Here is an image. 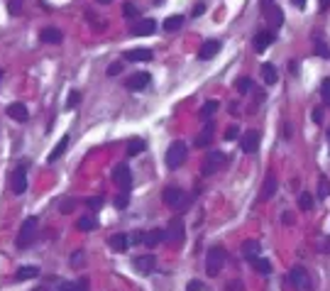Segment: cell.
Listing matches in <instances>:
<instances>
[{
	"label": "cell",
	"mask_w": 330,
	"mask_h": 291,
	"mask_svg": "<svg viewBox=\"0 0 330 291\" xmlns=\"http://www.w3.org/2000/svg\"><path fill=\"white\" fill-rule=\"evenodd\" d=\"M225 259H228L225 247L223 245H213L208 250V254H206V274L208 276H218L220 269H223V264H225Z\"/></svg>",
	"instance_id": "cell-1"
},
{
	"label": "cell",
	"mask_w": 330,
	"mask_h": 291,
	"mask_svg": "<svg viewBox=\"0 0 330 291\" xmlns=\"http://www.w3.org/2000/svg\"><path fill=\"white\" fill-rule=\"evenodd\" d=\"M186 157H189L186 142L176 139V142H172L169 147H167V157H164V162H167V167H169V169H179V167L186 162Z\"/></svg>",
	"instance_id": "cell-2"
},
{
	"label": "cell",
	"mask_w": 330,
	"mask_h": 291,
	"mask_svg": "<svg viewBox=\"0 0 330 291\" xmlns=\"http://www.w3.org/2000/svg\"><path fill=\"white\" fill-rule=\"evenodd\" d=\"M220 167H225V155L220 150H208L203 162H201V174L203 176H213Z\"/></svg>",
	"instance_id": "cell-3"
},
{
	"label": "cell",
	"mask_w": 330,
	"mask_h": 291,
	"mask_svg": "<svg viewBox=\"0 0 330 291\" xmlns=\"http://www.w3.org/2000/svg\"><path fill=\"white\" fill-rule=\"evenodd\" d=\"M37 225H39V220H37L35 215H32V218H27V220L22 223V228H20V233H18V240H15V245H18L20 250H27V247L35 242Z\"/></svg>",
	"instance_id": "cell-4"
},
{
	"label": "cell",
	"mask_w": 330,
	"mask_h": 291,
	"mask_svg": "<svg viewBox=\"0 0 330 291\" xmlns=\"http://www.w3.org/2000/svg\"><path fill=\"white\" fill-rule=\"evenodd\" d=\"M184 237H186L184 220H181V218H174V220L167 225V230H164V240L172 242V245H181V242H184Z\"/></svg>",
	"instance_id": "cell-5"
},
{
	"label": "cell",
	"mask_w": 330,
	"mask_h": 291,
	"mask_svg": "<svg viewBox=\"0 0 330 291\" xmlns=\"http://www.w3.org/2000/svg\"><path fill=\"white\" fill-rule=\"evenodd\" d=\"M161 201L167 203V206H172V208H184L186 194H184V189H179V186H167V189L161 191Z\"/></svg>",
	"instance_id": "cell-6"
},
{
	"label": "cell",
	"mask_w": 330,
	"mask_h": 291,
	"mask_svg": "<svg viewBox=\"0 0 330 291\" xmlns=\"http://www.w3.org/2000/svg\"><path fill=\"white\" fill-rule=\"evenodd\" d=\"M113 181L120 186V191L130 194V184H132V172L127 164H115L113 167Z\"/></svg>",
	"instance_id": "cell-7"
},
{
	"label": "cell",
	"mask_w": 330,
	"mask_h": 291,
	"mask_svg": "<svg viewBox=\"0 0 330 291\" xmlns=\"http://www.w3.org/2000/svg\"><path fill=\"white\" fill-rule=\"evenodd\" d=\"M10 189H13V194H25L27 191V167L25 164H20L13 174H10Z\"/></svg>",
	"instance_id": "cell-8"
},
{
	"label": "cell",
	"mask_w": 330,
	"mask_h": 291,
	"mask_svg": "<svg viewBox=\"0 0 330 291\" xmlns=\"http://www.w3.org/2000/svg\"><path fill=\"white\" fill-rule=\"evenodd\" d=\"M149 83H152V76H149L147 71H137V74L127 76L125 88H127V91H132V93H137V91H144Z\"/></svg>",
	"instance_id": "cell-9"
},
{
	"label": "cell",
	"mask_w": 330,
	"mask_h": 291,
	"mask_svg": "<svg viewBox=\"0 0 330 291\" xmlns=\"http://www.w3.org/2000/svg\"><path fill=\"white\" fill-rule=\"evenodd\" d=\"M257 147H259V132H257V130H247V132L240 137V150H242L245 155H254Z\"/></svg>",
	"instance_id": "cell-10"
},
{
	"label": "cell",
	"mask_w": 330,
	"mask_h": 291,
	"mask_svg": "<svg viewBox=\"0 0 330 291\" xmlns=\"http://www.w3.org/2000/svg\"><path fill=\"white\" fill-rule=\"evenodd\" d=\"M132 264H135V269H137L139 274L147 276V274H152V272L156 269V257H154V254H139V257H135Z\"/></svg>",
	"instance_id": "cell-11"
},
{
	"label": "cell",
	"mask_w": 330,
	"mask_h": 291,
	"mask_svg": "<svg viewBox=\"0 0 330 291\" xmlns=\"http://www.w3.org/2000/svg\"><path fill=\"white\" fill-rule=\"evenodd\" d=\"M154 30H156V22H154L152 18H147V20H137V22L132 25V35H135V37L154 35Z\"/></svg>",
	"instance_id": "cell-12"
},
{
	"label": "cell",
	"mask_w": 330,
	"mask_h": 291,
	"mask_svg": "<svg viewBox=\"0 0 330 291\" xmlns=\"http://www.w3.org/2000/svg\"><path fill=\"white\" fill-rule=\"evenodd\" d=\"M274 39H276V35L272 32V30H262V32H257L254 35V39H252V44H254V52H264L269 44H274Z\"/></svg>",
	"instance_id": "cell-13"
},
{
	"label": "cell",
	"mask_w": 330,
	"mask_h": 291,
	"mask_svg": "<svg viewBox=\"0 0 330 291\" xmlns=\"http://www.w3.org/2000/svg\"><path fill=\"white\" fill-rule=\"evenodd\" d=\"M262 13H264V18H267V22H269L272 30H276V27L284 25V10H281V8L272 5V8H267V10H262Z\"/></svg>",
	"instance_id": "cell-14"
},
{
	"label": "cell",
	"mask_w": 330,
	"mask_h": 291,
	"mask_svg": "<svg viewBox=\"0 0 330 291\" xmlns=\"http://www.w3.org/2000/svg\"><path fill=\"white\" fill-rule=\"evenodd\" d=\"M5 113H8V117H13V120H18V122H25V120L30 117V110L25 108V103H10V105L5 108Z\"/></svg>",
	"instance_id": "cell-15"
},
{
	"label": "cell",
	"mask_w": 330,
	"mask_h": 291,
	"mask_svg": "<svg viewBox=\"0 0 330 291\" xmlns=\"http://www.w3.org/2000/svg\"><path fill=\"white\" fill-rule=\"evenodd\" d=\"M289 276H291V284H293L296 289H308V284H311V279H308V272H306L303 267H293Z\"/></svg>",
	"instance_id": "cell-16"
},
{
	"label": "cell",
	"mask_w": 330,
	"mask_h": 291,
	"mask_svg": "<svg viewBox=\"0 0 330 291\" xmlns=\"http://www.w3.org/2000/svg\"><path fill=\"white\" fill-rule=\"evenodd\" d=\"M108 245H110V250H113V252H127V247H130V237H127V233H115V235L108 240Z\"/></svg>",
	"instance_id": "cell-17"
},
{
	"label": "cell",
	"mask_w": 330,
	"mask_h": 291,
	"mask_svg": "<svg viewBox=\"0 0 330 291\" xmlns=\"http://www.w3.org/2000/svg\"><path fill=\"white\" fill-rule=\"evenodd\" d=\"M39 39H42L44 44H59V42L64 39V35H61L59 27H44V30L39 32Z\"/></svg>",
	"instance_id": "cell-18"
},
{
	"label": "cell",
	"mask_w": 330,
	"mask_h": 291,
	"mask_svg": "<svg viewBox=\"0 0 330 291\" xmlns=\"http://www.w3.org/2000/svg\"><path fill=\"white\" fill-rule=\"evenodd\" d=\"M218 52H220V42H218V39H211V42H206V44L201 47L198 59H201V61H211Z\"/></svg>",
	"instance_id": "cell-19"
},
{
	"label": "cell",
	"mask_w": 330,
	"mask_h": 291,
	"mask_svg": "<svg viewBox=\"0 0 330 291\" xmlns=\"http://www.w3.org/2000/svg\"><path fill=\"white\" fill-rule=\"evenodd\" d=\"M164 242V230H159V228H154V230H149V233H144V247H149V250H154V247H159Z\"/></svg>",
	"instance_id": "cell-20"
},
{
	"label": "cell",
	"mask_w": 330,
	"mask_h": 291,
	"mask_svg": "<svg viewBox=\"0 0 330 291\" xmlns=\"http://www.w3.org/2000/svg\"><path fill=\"white\" fill-rule=\"evenodd\" d=\"M213 132H215V125L213 122H208L206 127H203V132L196 137V147H211V142H213Z\"/></svg>",
	"instance_id": "cell-21"
},
{
	"label": "cell",
	"mask_w": 330,
	"mask_h": 291,
	"mask_svg": "<svg viewBox=\"0 0 330 291\" xmlns=\"http://www.w3.org/2000/svg\"><path fill=\"white\" fill-rule=\"evenodd\" d=\"M69 142H71V137H69V135H64V137H61V139L57 142V147H54V150L49 152L47 162H57V159H59V157L64 155V152H66V147H69Z\"/></svg>",
	"instance_id": "cell-22"
},
{
	"label": "cell",
	"mask_w": 330,
	"mask_h": 291,
	"mask_svg": "<svg viewBox=\"0 0 330 291\" xmlns=\"http://www.w3.org/2000/svg\"><path fill=\"white\" fill-rule=\"evenodd\" d=\"M259 71H262V78H264L267 86H274V83L279 81V74H276V66H274V64H262Z\"/></svg>",
	"instance_id": "cell-23"
},
{
	"label": "cell",
	"mask_w": 330,
	"mask_h": 291,
	"mask_svg": "<svg viewBox=\"0 0 330 291\" xmlns=\"http://www.w3.org/2000/svg\"><path fill=\"white\" fill-rule=\"evenodd\" d=\"M276 194V176H274V172H269L267 174V181H264V189H262V201H269L272 196Z\"/></svg>",
	"instance_id": "cell-24"
},
{
	"label": "cell",
	"mask_w": 330,
	"mask_h": 291,
	"mask_svg": "<svg viewBox=\"0 0 330 291\" xmlns=\"http://www.w3.org/2000/svg\"><path fill=\"white\" fill-rule=\"evenodd\" d=\"M127 157H137V155H142L144 150H147V142L144 139H139V137H132L130 142H127Z\"/></svg>",
	"instance_id": "cell-25"
},
{
	"label": "cell",
	"mask_w": 330,
	"mask_h": 291,
	"mask_svg": "<svg viewBox=\"0 0 330 291\" xmlns=\"http://www.w3.org/2000/svg\"><path fill=\"white\" fill-rule=\"evenodd\" d=\"M259 252H262V245H259L257 240H245V242H242V254H245L247 259L259 257Z\"/></svg>",
	"instance_id": "cell-26"
},
{
	"label": "cell",
	"mask_w": 330,
	"mask_h": 291,
	"mask_svg": "<svg viewBox=\"0 0 330 291\" xmlns=\"http://www.w3.org/2000/svg\"><path fill=\"white\" fill-rule=\"evenodd\" d=\"M152 59V49H144V47H139V49H132V52H127V61H149Z\"/></svg>",
	"instance_id": "cell-27"
},
{
	"label": "cell",
	"mask_w": 330,
	"mask_h": 291,
	"mask_svg": "<svg viewBox=\"0 0 330 291\" xmlns=\"http://www.w3.org/2000/svg\"><path fill=\"white\" fill-rule=\"evenodd\" d=\"M181 27H184V15H172V18L164 20V30L167 32H176Z\"/></svg>",
	"instance_id": "cell-28"
},
{
	"label": "cell",
	"mask_w": 330,
	"mask_h": 291,
	"mask_svg": "<svg viewBox=\"0 0 330 291\" xmlns=\"http://www.w3.org/2000/svg\"><path fill=\"white\" fill-rule=\"evenodd\" d=\"M37 274H39V267H20L18 274H15V279L18 281H25V279H35Z\"/></svg>",
	"instance_id": "cell-29"
},
{
	"label": "cell",
	"mask_w": 330,
	"mask_h": 291,
	"mask_svg": "<svg viewBox=\"0 0 330 291\" xmlns=\"http://www.w3.org/2000/svg\"><path fill=\"white\" fill-rule=\"evenodd\" d=\"M313 47H315V54H318V57H323V59H330V47H328V44H325V42H323L318 35L313 37Z\"/></svg>",
	"instance_id": "cell-30"
},
{
	"label": "cell",
	"mask_w": 330,
	"mask_h": 291,
	"mask_svg": "<svg viewBox=\"0 0 330 291\" xmlns=\"http://www.w3.org/2000/svg\"><path fill=\"white\" fill-rule=\"evenodd\" d=\"M86 284H88L86 279H81V281H66V284L59 286V291H88Z\"/></svg>",
	"instance_id": "cell-31"
},
{
	"label": "cell",
	"mask_w": 330,
	"mask_h": 291,
	"mask_svg": "<svg viewBox=\"0 0 330 291\" xmlns=\"http://www.w3.org/2000/svg\"><path fill=\"white\" fill-rule=\"evenodd\" d=\"M235 88H237V93L247 96V93L252 91V78H250V76H240V78L235 81Z\"/></svg>",
	"instance_id": "cell-32"
},
{
	"label": "cell",
	"mask_w": 330,
	"mask_h": 291,
	"mask_svg": "<svg viewBox=\"0 0 330 291\" xmlns=\"http://www.w3.org/2000/svg\"><path fill=\"white\" fill-rule=\"evenodd\" d=\"M76 225H78L81 233H88V230H96V228H98V220H96L93 215H86V218H81Z\"/></svg>",
	"instance_id": "cell-33"
},
{
	"label": "cell",
	"mask_w": 330,
	"mask_h": 291,
	"mask_svg": "<svg viewBox=\"0 0 330 291\" xmlns=\"http://www.w3.org/2000/svg\"><path fill=\"white\" fill-rule=\"evenodd\" d=\"M252 267L259 272V274H272V264H269V259H262V257H254L252 259Z\"/></svg>",
	"instance_id": "cell-34"
},
{
	"label": "cell",
	"mask_w": 330,
	"mask_h": 291,
	"mask_svg": "<svg viewBox=\"0 0 330 291\" xmlns=\"http://www.w3.org/2000/svg\"><path fill=\"white\" fill-rule=\"evenodd\" d=\"M113 203H115V208H117V211H125V208L130 206V194L120 191V194L115 196V201H113Z\"/></svg>",
	"instance_id": "cell-35"
},
{
	"label": "cell",
	"mask_w": 330,
	"mask_h": 291,
	"mask_svg": "<svg viewBox=\"0 0 330 291\" xmlns=\"http://www.w3.org/2000/svg\"><path fill=\"white\" fill-rule=\"evenodd\" d=\"M320 98H323V105H330V78H323V83H320Z\"/></svg>",
	"instance_id": "cell-36"
},
{
	"label": "cell",
	"mask_w": 330,
	"mask_h": 291,
	"mask_svg": "<svg viewBox=\"0 0 330 291\" xmlns=\"http://www.w3.org/2000/svg\"><path fill=\"white\" fill-rule=\"evenodd\" d=\"M122 15H125V20H137L139 10H137L132 3H125V5H122Z\"/></svg>",
	"instance_id": "cell-37"
},
{
	"label": "cell",
	"mask_w": 330,
	"mask_h": 291,
	"mask_svg": "<svg viewBox=\"0 0 330 291\" xmlns=\"http://www.w3.org/2000/svg\"><path fill=\"white\" fill-rule=\"evenodd\" d=\"M215 110H218V100H208V103H206V105L201 108V117L206 120V117H211V115H213Z\"/></svg>",
	"instance_id": "cell-38"
},
{
	"label": "cell",
	"mask_w": 330,
	"mask_h": 291,
	"mask_svg": "<svg viewBox=\"0 0 330 291\" xmlns=\"http://www.w3.org/2000/svg\"><path fill=\"white\" fill-rule=\"evenodd\" d=\"M318 196L320 198H328L330 196V181L325 176H320V181H318Z\"/></svg>",
	"instance_id": "cell-39"
},
{
	"label": "cell",
	"mask_w": 330,
	"mask_h": 291,
	"mask_svg": "<svg viewBox=\"0 0 330 291\" xmlns=\"http://www.w3.org/2000/svg\"><path fill=\"white\" fill-rule=\"evenodd\" d=\"M22 5H25V0H8V13L10 15H20Z\"/></svg>",
	"instance_id": "cell-40"
},
{
	"label": "cell",
	"mask_w": 330,
	"mask_h": 291,
	"mask_svg": "<svg viewBox=\"0 0 330 291\" xmlns=\"http://www.w3.org/2000/svg\"><path fill=\"white\" fill-rule=\"evenodd\" d=\"M298 206H301V208H303V211H311V208H313V196H311V194H306V191H303V194H301V196H298Z\"/></svg>",
	"instance_id": "cell-41"
},
{
	"label": "cell",
	"mask_w": 330,
	"mask_h": 291,
	"mask_svg": "<svg viewBox=\"0 0 330 291\" xmlns=\"http://www.w3.org/2000/svg\"><path fill=\"white\" fill-rule=\"evenodd\" d=\"M105 203V198L103 196H91V198H86V206L91 208V211H100V206Z\"/></svg>",
	"instance_id": "cell-42"
},
{
	"label": "cell",
	"mask_w": 330,
	"mask_h": 291,
	"mask_svg": "<svg viewBox=\"0 0 330 291\" xmlns=\"http://www.w3.org/2000/svg\"><path fill=\"white\" fill-rule=\"evenodd\" d=\"M81 103V93L78 91H71V96L66 98V108H76Z\"/></svg>",
	"instance_id": "cell-43"
},
{
	"label": "cell",
	"mask_w": 330,
	"mask_h": 291,
	"mask_svg": "<svg viewBox=\"0 0 330 291\" xmlns=\"http://www.w3.org/2000/svg\"><path fill=\"white\" fill-rule=\"evenodd\" d=\"M127 237H130V247H132V245H142V242H144V233H139V230L130 233Z\"/></svg>",
	"instance_id": "cell-44"
},
{
	"label": "cell",
	"mask_w": 330,
	"mask_h": 291,
	"mask_svg": "<svg viewBox=\"0 0 330 291\" xmlns=\"http://www.w3.org/2000/svg\"><path fill=\"white\" fill-rule=\"evenodd\" d=\"M74 208H76V201H74V198H64V201H61V208H59V211H61V213H71Z\"/></svg>",
	"instance_id": "cell-45"
},
{
	"label": "cell",
	"mask_w": 330,
	"mask_h": 291,
	"mask_svg": "<svg viewBox=\"0 0 330 291\" xmlns=\"http://www.w3.org/2000/svg\"><path fill=\"white\" fill-rule=\"evenodd\" d=\"M311 117H313V122H315V125H323V108H315Z\"/></svg>",
	"instance_id": "cell-46"
},
{
	"label": "cell",
	"mask_w": 330,
	"mask_h": 291,
	"mask_svg": "<svg viewBox=\"0 0 330 291\" xmlns=\"http://www.w3.org/2000/svg\"><path fill=\"white\" fill-rule=\"evenodd\" d=\"M237 135H240V130L233 125V127H228V132H225V139H237Z\"/></svg>",
	"instance_id": "cell-47"
},
{
	"label": "cell",
	"mask_w": 330,
	"mask_h": 291,
	"mask_svg": "<svg viewBox=\"0 0 330 291\" xmlns=\"http://www.w3.org/2000/svg\"><path fill=\"white\" fill-rule=\"evenodd\" d=\"M120 69H122V66H120L117 61H115V64H110V66H108V76H117V74H120Z\"/></svg>",
	"instance_id": "cell-48"
},
{
	"label": "cell",
	"mask_w": 330,
	"mask_h": 291,
	"mask_svg": "<svg viewBox=\"0 0 330 291\" xmlns=\"http://www.w3.org/2000/svg\"><path fill=\"white\" fill-rule=\"evenodd\" d=\"M189 291H203V284H201L198 279H194V281L189 284Z\"/></svg>",
	"instance_id": "cell-49"
},
{
	"label": "cell",
	"mask_w": 330,
	"mask_h": 291,
	"mask_svg": "<svg viewBox=\"0 0 330 291\" xmlns=\"http://www.w3.org/2000/svg\"><path fill=\"white\" fill-rule=\"evenodd\" d=\"M203 10H206V5H203V3H196V8H194V18L203 15Z\"/></svg>",
	"instance_id": "cell-50"
},
{
	"label": "cell",
	"mask_w": 330,
	"mask_h": 291,
	"mask_svg": "<svg viewBox=\"0 0 330 291\" xmlns=\"http://www.w3.org/2000/svg\"><path fill=\"white\" fill-rule=\"evenodd\" d=\"M81 262H83V252H76L74 254V267H83Z\"/></svg>",
	"instance_id": "cell-51"
},
{
	"label": "cell",
	"mask_w": 330,
	"mask_h": 291,
	"mask_svg": "<svg viewBox=\"0 0 330 291\" xmlns=\"http://www.w3.org/2000/svg\"><path fill=\"white\" fill-rule=\"evenodd\" d=\"M281 220H284V223H289V225H291V223H293V215H291V213H284V215H281Z\"/></svg>",
	"instance_id": "cell-52"
},
{
	"label": "cell",
	"mask_w": 330,
	"mask_h": 291,
	"mask_svg": "<svg viewBox=\"0 0 330 291\" xmlns=\"http://www.w3.org/2000/svg\"><path fill=\"white\" fill-rule=\"evenodd\" d=\"M291 3H293L296 8H306V0H291Z\"/></svg>",
	"instance_id": "cell-53"
},
{
	"label": "cell",
	"mask_w": 330,
	"mask_h": 291,
	"mask_svg": "<svg viewBox=\"0 0 330 291\" xmlns=\"http://www.w3.org/2000/svg\"><path fill=\"white\" fill-rule=\"evenodd\" d=\"M320 5H323V8H328V5H330V0H320Z\"/></svg>",
	"instance_id": "cell-54"
},
{
	"label": "cell",
	"mask_w": 330,
	"mask_h": 291,
	"mask_svg": "<svg viewBox=\"0 0 330 291\" xmlns=\"http://www.w3.org/2000/svg\"><path fill=\"white\" fill-rule=\"evenodd\" d=\"M98 3H103V5H108V3H110V0H98Z\"/></svg>",
	"instance_id": "cell-55"
},
{
	"label": "cell",
	"mask_w": 330,
	"mask_h": 291,
	"mask_svg": "<svg viewBox=\"0 0 330 291\" xmlns=\"http://www.w3.org/2000/svg\"><path fill=\"white\" fill-rule=\"evenodd\" d=\"M0 78H3V69H0Z\"/></svg>",
	"instance_id": "cell-56"
},
{
	"label": "cell",
	"mask_w": 330,
	"mask_h": 291,
	"mask_svg": "<svg viewBox=\"0 0 330 291\" xmlns=\"http://www.w3.org/2000/svg\"><path fill=\"white\" fill-rule=\"evenodd\" d=\"M328 139H330V130H328Z\"/></svg>",
	"instance_id": "cell-57"
}]
</instances>
